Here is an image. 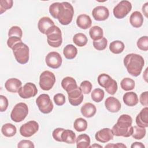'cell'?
I'll list each match as a JSON object with an SVG mask.
<instances>
[{
  "label": "cell",
  "mask_w": 148,
  "mask_h": 148,
  "mask_svg": "<svg viewBox=\"0 0 148 148\" xmlns=\"http://www.w3.org/2000/svg\"><path fill=\"white\" fill-rule=\"evenodd\" d=\"M49 12L54 18L64 25L70 24L74 14L72 5L68 2H54L49 6Z\"/></svg>",
  "instance_id": "6da1fadb"
},
{
  "label": "cell",
  "mask_w": 148,
  "mask_h": 148,
  "mask_svg": "<svg viewBox=\"0 0 148 148\" xmlns=\"http://www.w3.org/2000/svg\"><path fill=\"white\" fill-rule=\"evenodd\" d=\"M132 119L128 114L121 115L117 123L112 127V131L114 135L116 136H123L128 138L131 136L133 132L132 126Z\"/></svg>",
  "instance_id": "7a4b0ae2"
},
{
  "label": "cell",
  "mask_w": 148,
  "mask_h": 148,
  "mask_svg": "<svg viewBox=\"0 0 148 148\" xmlns=\"http://www.w3.org/2000/svg\"><path fill=\"white\" fill-rule=\"evenodd\" d=\"M124 64L128 72L132 76L136 77L140 74L145 61L140 55L130 53L124 57Z\"/></svg>",
  "instance_id": "3957f363"
},
{
  "label": "cell",
  "mask_w": 148,
  "mask_h": 148,
  "mask_svg": "<svg viewBox=\"0 0 148 148\" xmlns=\"http://www.w3.org/2000/svg\"><path fill=\"white\" fill-rule=\"evenodd\" d=\"M12 49L17 62L20 64H25L28 62L29 49L27 45L21 42L14 45Z\"/></svg>",
  "instance_id": "277c9868"
},
{
  "label": "cell",
  "mask_w": 148,
  "mask_h": 148,
  "mask_svg": "<svg viewBox=\"0 0 148 148\" xmlns=\"http://www.w3.org/2000/svg\"><path fill=\"white\" fill-rule=\"evenodd\" d=\"M97 81L99 86L105 88L108 94L114 95L116 92L118 88L117 82L108 74H100L98 77Z\"/></svg>",
  "instance_id": "5b68a950"
},
{
  "label": "cell",
  "mask_w": 148,
  "mask_h": 148,
  "mask_svg": "<svg viewBox=\"0 0 148 148\" xmlns=\"http://www.w3.org/2000/svg\"><path fill=\"white\" fill-rule=\"evenodd\" d=\"M47 43L53 47H60L62 42L61 31L56 25L53 26L47 32Z\"/></svg>",
  "instance_id": "8992f818"
},
{
  "label": "cell",
  "mask_w": 148,
  "mask_h": 148,
  "mask_svg": "<svg viewBox=\"0 0 148 148\" xmlns=\"http://www.w3.org/2000/svg\"><path fill=\"white\" fill-rule=\"evenodd\" d=\"M28 113V108L26 103L19 102L13 108L11 113V119L16 123L22 121L25 119Z\"/></svg>",
  "instance_id": "52a82bcc"
},
{
  "label": "cell",
  "mask_w": 148,
  "mask_h": 148,
  "mask_svg": "<svg viewBox=\"0 0 148 148\" xmlns=\"http://www.w3.org/2000/svg\"><path fill=\"white\" fill-rule=\"evenodd\" d=\"M56 83V76L54 74L49 71H43L39 76V86L45 91L50 90Z\"/></svg>",
  "instance_id": "ba28073f"
},
{
  "label": "cell",
  "mask_w": 148,
  "mask_h": 148,
  "mask_svg": "<svg viewBox=\"0 0 148 148\" xmlns=\"http://www.w3.org/2000/svg\"><path fill=\"white\" fill-rule=\"evenodd\" d=\"M36 103L39 110L44 114L50 113L53 109V103L48 94H42L39 95Z\"/></svg>",
  "instance_id": "9c48e42d"
},
{
  "label": "cell",
  "mask_w": 148,
  "mask_h": 148,
  "mask_svg": "<svg viewBox=\"0 0 148 148\" xmlns=\"http://www.w3.org/2000/svg\"><path fill=\"white\" fill-rule=\"evenodd\" d=\"M131 3L126 0L120 1L113 10L114 16L118 19H121L125 17L131 10Z\"/></svg>",
  "instance_id": "30bf717a"
},
{
  "label": "cell",
  "mask_w": 148,
  "mask_h": 148,
  "mask_svg": "<svg viewBox=\"0 0 148 148\" xmlns=\"http://www.w3.org/2000/svg\"><path fill=\"white\" fill-rule=\"evenodd\" d=\"M39 130L38 123L34 120L28 121L20 128V133L24 137H30L34 135Z\"/></svg>",
  "instance_id": "8fae6325"
},
{
  "label": "cell",
  "mask_w": 148,
  "mask_h": 148,
  "mask_svg": "<svg viewBox=\"0 0 148 148\" xmlns=\"http://www.w3.org/2000/svg\"><path fill=\"white\" fill-rule=\"evenodd\" d=\"M20 97L24 99L30 98L35 97L38 93V89L32 83H27L23 87H21L18 91Z\"/></svg>",
  "instance_id": "7c38bea8"
},
{
  "label": "cell",
  "mask_w": 148,
  "mask_h": 148,
  "mask_svg": "<svg viewBox=\"0 0 148 148\" xmlns=\"http://www.w3.org/2000/svg\"><path fill=\"white\" fill-rule=\"evenodd\" d=\"M46 65L53 69H57L60 67L62 64V57L61 55L56 51L49 53L45 58Z\"/></svg>",
  "instance_id": "4fadbf2b"
},
{
  "label": "cell",
  "mask_w": 148,
  "mask_h": 148,
  "mask_svg": "<svg viewBox=\"0 0 148 148\" xmlns=\"http://www.w3.org/2000/svg\"><path fill=\"white\" fill-rule=\"evenodd\" d=\"M67 93L68 95L69 102L72 105L76 106L81 104L83 102L84 97L80 87H77L76 88Z\"/></svg>",
  "instance_id": "5bb4252c"
},
{
  "label": "cell",
  "mask_w": 148,
  "mask_h": 148,
  "mask_svg": "<svg viewBox=\"0 0 148 148\" xmlns=\"http://www.w3.org/2000/svg\"><path fill=\"white\" fill-rule=\"evenodd\" d=\"M92 15L97 21H104L109 17V11L105 6H98L92 10Z\"/></svg>",
  "instance_id": "9a60e30c"
},
{
  "label": "cell",
  "mask_w": 148,
  "mask_h": 148,
  "mask_svg": "<svg viewBox=\"0 0 148 148\" xmlns=\"http://www.w3.org/2000/svg\"><path fill=\"white\" fill-rule=\"evenodd\" d=\"M113 134L109 128H103L97 131L95 135V139L101 143H106L113 139Z\"/></svg>",
  "instance_id": "2e32d148"
},
{
  "label": "cell",
  "mask_w": 148,
  "mask_h": 148,
  "mask_svg": "<svg viewBox=\"0 0 148 148\" xmlns=\"http://www.w3.org/2000/svg\"><path fill=\"white\" fill-rule=\"evenodd\" d=\"M105 106L106 109L112 113L119 112L121 109V103L114 97H109L105 101Z\"/></svg>",
  "instance_id": "e0dca14e"
},
{
  "label": "cell",
  "mask_w": 148,
  "mask_h": 148,
  "mask_svg": "<svg viewBox=\"0 0 148 148\" xmlns=\"http://www.w3.org/2000/svg\"><path fill=\"white\" fill-rule=\"evenodd\" d=\"M54 25V21L49 17L40 18L38 23V28L39 31L45 35H46L47 31Z\"/></svg>",
  "instance_id": "ac0fdd59"
},
{
  "label": "cell",
  "mask_w": 148,
  "mask_h": 148,
  "mask_svg": "<svg viewBox=\"0 0 148 148\" xmlns=\"http://www.w3.org/2000/svg\"><path fill=\"white\" fill-rule=\"evenodd\" d=\"M22 86L21 82L17 78H10L6 80L5 87L7 91L10 92L16 93L18 91Z\"/></svg>",
  "instance_id": "d6986e66"
},
{
  "label": "cell",
  "mask_w": 148,
  "mask_h": 148,
  "mask_svg": "<svg viewBox=\"0 0 148 148\" xmlns=\"http://www.w3.org/2000/svg\"><path fill=\"white\" fill-rule=\"evenodd\" d=\"M136 123L138 126L142 128L148 127V108L147 106L143 108L136 116Z\"/></svg>",
  "instance_id": "ffe728a7"
},
{
  "label": "cell",
  "mask_w": 148,
  "mask_h": 148,
  "mask_svg": "<svg viewBox=\"0 0 148 148\" xmlns=\"http://www.w3.org/2000/svg\"><path fill=\"white\" fill-rule=\"evenodd\" d=\"M92 21L90 17L86 14H82L77 16L76 24L81 29H86L91 25Z\"/></svg>",
  "instance_id": "44dd1931"
},
{
  "label": "cell",
  "mask_w": 148,
  "mask_h": 148,
  "mask_svg": "<svg viewBox=\"0 0 148 148\" xmlns=\"http://www.w3.org/2000/svg\"><path fill=\"white\" fill-rule=\"evenodd\" d=\"M80 111L84 117L87 118H90L95 115V114L96 113L97 109L94 104L90 102H87L84 103L82 106Z\"/></svg>",
  "instance_id": "7402d4cb"
},
{
  "label": "cell",
  "mask_w": 148,
  "mask_h": 148,
  "mask_svg": "<svg viewBox=\"0 0 148 148\" xmlns=\"http://www.w3.org/2000/svg\"><path fill=\"white\" fill-rule=\"evenodd\" d=\"M61 86L67 92H69L78 87L75 79L70 76L65 77L62 80Z\"/></svg>",
  "instance_id": "603a6c76"
},
{
  "label": "cell",
  "mask_w": 148,
  "mask_h": 148,
  "mask_svg": "<svg viewBox=\"0 0 148 148\" xmlns=\"http://www.w3.org/2000/svg\"><path fill=\"white\" fill-rule=\"evenodd\" d=\"M124 103L128 106H134L138 103L137 94L132 91L125 92L123 97Z\"/></svg>",
  "instance_id": "cb8c5ba5"
},
{
  "label": "cell",
  "mask_w": 148,
  "mask_h": 148,
  "mask_svg": "<svg viewBox=\"0 0 148 148\" xmlns=\"http://www.w3.org/2000/svg\"><path fill=\"white\" fill-rule=\"evenodd\" d=\"M130 22L134 28L140 27L143 23V17L138 11L134 12L130 16Z\"/></svg>",
  "instance_id": "d4e9b609"
},
{
  "label": "cell",
  "mask_w": 148,
  "mask_h": 148,
  "mask_svg": "<svg viewBox=\"0 0 148 148\" xmlns=\"http://www.w3.org/2000/svg\"><path fill=\"white\" fill-rule=\"evenodd\" d=\"M75 142L77 148H88L90 145V138L86 134H81L76 138Z\"/></svg>",
  "instance_id": "484cf974"
},
{
  "label": "cell",
  "mask_w": 148,
  "mask_h": 148,
  "mask_svg": "<svg viewBox=\"0 0 148 148\" xmlns=\"http://www.w3.org/2000/svg\"><path fill=\"white\" fill-rule=\"evenodd\" d=\"M63 54L66 59L72 60L76 57L77 54V49L73 45L69 44L64 48Z\"/></svg>",
  "instance_id": "4316f807"
},
{
  "label": "cell",
  "mask_w": 148,
  "mask_h": 148,
  "mask_svg": "<svg viewBox=\"0 0 148 148\" xmlns=\"http://www.w3.org/2000/svg\"><path fill=\"white\" fill-rule=\"evenodd\" d=\"M1 132L5 136L12 137L16 134L17 129L13 124L11 123H6L2 125Z\"/></svg>",
  "instance_id": "83f0119b"
},
{
  "label": "cell",
  "mask_w": 148,
  "mask_h": 148,
  "mask_svg": "<svg viewBox=\"0 0 148 148\" xmlns=\"http://www.w3.org/2000/svg\"><path fill=\"white\" fill-rule=\"evenodd\" d=\"M62 141L68 143L73 144L76 140V134L75 133L70 130H64L61 135Z\"/></svg>",
  "instance_id": "f1b7e54d"
},
{
  "label": "cell",
  "mask_w": 148,
  "mask_h": 148,
  "mask_svg": "<svg viewBox=\"0 0 148 148\" xmlns=\"http://www.w3.org/2000/svg\"><path fill=\"white\" fill-rule=\"evenodd\" d=\"M89 35L90 38L94 41L98 40L103 37V29L99 26L94 25L90 28L89 30Z\"/></svg>",
  "instance_id": "f546056e"
},
{
  "label": "cell",
  "mask_w": 148,
  "mask_h": 148,
  "mask_svg": "<svg viewBox=\"0 0 148 148\" xmlns=\"http://www.w3.org/2000/svg\"><path fill=\"white\" fill-rule=\"evenodd\" d=\"M124 44L121 40H114L109 45V50L114 54H120L124 49Z\"/></svg>",
  "instance_id": "4dcf8cb0"
},
{
  "label": "cell",
  "mask_w": 148,
  "mask_h": 148,
  "mask_svg": "<svg viewBox=\"0 0 148 148\" xmlns=\"http://www.w3.org/2000/svg\"><path fill=\"white\" fill-rule=\"evenodd\" d=\"M88 42L86 35L83 33L76 34L73 37V42L79 47L84 46Z\"/></svg>",
  "instance_id": "1f68e13d"
},
{
  "label": "cell",
  "mask_w": 148,
  "mask_h": 148,
  "mask_svg": "<svg viewBox=\"0 0 148 148\" xmlns=\"http://www.w3.org/2000/svg\"><path fill=\"white\" fill-rule=\"evenodd\" d=\"M73 128L77 132L84 131L87 128V122L83 118H77L74 121Z\"/></svg>",
  "instance_id": "d6a6232c"
},
{
  "label": "cell",
  "mask_w": 148,
  "mask_h": 148,
  "mask_svg": "<svg viewBox=\"0 0 148 148\" xmlns=\"http://www.w3.org/2000/svg\"><path fill=\"white\" fill-rule=\"evenodd\" d=\"M120 86L121 88L125 91L132 90L135 87V82L131 78L125 77L121 81Z\"/></svg>",
  "instance_id": "836d02e7"
},
{
  "label": "cell",
  "mask_w": 148,
  "mask_h": 148,
  "mask_svg": "<svg viewBox=\"0 0 148 148\" xmlns=\"http://www.w3.org/2000/svg\"><path fill=\"white\" fill-rule=\"evenodd\" d=\"M146 129L145 128H142L139 126L133 127V132L132 134V136L133 138L138 140L143 139L146 135Z\"/></svg>",
  "instance_id": "e575fe53"
},
{
  "label": "cell",
  "mask_w": 148,
  "mask_h": 148,
  "mask_svg": "<svg viewBox=\"0 0 148 148\" xmlns=\"http://www.w3.org/2000/svg\"><path fill=\"white\" fill-rule=\"evenodd\" d=\"M104 91L101 88H95L91 92V97L92 99L95 102H99L102 101L104 98Z\"/></svg>",
  "instance_id": "d590c367"
},
{
  "label": "cell",
  "mask_w": 148,
  "mask_h": 148,
  "mask_svg": "<svg viewBox=\"0 0 148 148\" xmlns=\"http://www.w3.org/2000/svg\"><path fill=\"white\" fill-rule=\"evenodd\" d=\"M108 40L107 39L102 37L101 39L98 40H94L93 42V46L97 50H103L107 46Z\"/></svg>",
  "instance_id": "8d00e7d4"
},
{
  "label": "cell",
  "mask_w": 148,
  "mask_h": 148,
  "mask_svg": "<svg viewBox=\"0 0 148 148\" xmlns=\"http://www.w3.org/2000/svg\"><path fill=\"white\" fill-rule=\"evenodd\" d=\"M138 47L143 51H147L148 50V37L143 36L138 39L136 43Z\"/></svg>",
  "instance_id": "74e56055"
},
{
  "label": "cell",
  "mask_w": 148,
  "mask_h": 148,
  "mask_svg": "<svg viewBox=\"0 0 148 148\" xmlns=\"http://www.w3.org/2000/svg\"><path fill=\"white\" fill-rule=\"evenodd\" d=\"M13 1L12 0H1L0 1V13L2 14L7 10L12 8Z\"/></svg>",
  "instance_id": "f35d334b"
},
{
  "label": "cell",
  "mask_w": 148,
  "mask_h": 148,
  "mask_svg": "<svg viewBox=\"0 0 148 148\" xmlns=\"http://www.w3.org/2000/svg\"><path fill=\"white\" fill-rule=\"evenodd\" d=\"M9 37L10 36H17L21 39L23 36V31L20 27L18 26L12 27L8 32Z\"/></svg>",
  "instance_id": "ab89813d"
},
{
  "label": "cell",
  "mask_w": 148,
  "mask_h": 148,
  "mask_svg": "<svg viewBox=\"0 0 148 148\" xmlns=\"http://www.w3.org/2000/svg\"><path fill=\"white\" fill-rule=\"evenodd\" d=\"M92 84L90 81L84 80L82 82L80 85V88L82 92L85 94H89L92 90Z\"/></svg>",
  "instance_id": "60d3db41"
},
{
  "label": "cell",
  "mask_w": 148,
  "mask_h": 148,
  "mask_svg": "<svg viewBox=\"0 0 148 148\" xmlns=\"http://www.w3.org/2000/svg\"><path fill=\"white\" fill-rule=\"evenodd\" d=\"M53 99H54V103L57 106H62L65 102V97L64 95L61 93L56 94L54 96Z\"/></svg>",
  "instance_id": "b9f144b4"
},
{
  "label": "cell",
  "mask_w": 148,
  "mask_h": 148,
  "mask_svg": "<svg viewBox=\"0 0 148 148\" xmlns=\"http://www.w3.org/2000/svg\"><path fill=\"white\" fill-rule=\"evenodd\" d=\"M65 129L62 128H57L53 131L52 135L53 138L58 142H62L61 139V135Z\"/></svg>",
  "instance_id": "7bdbcfd3"
},
{
  "label": "cell",
  "mask_w": 148,
  "mask_h": 148,
  "mask_svg": "<svg viewBox=\"0 0 148 148\" xmlns=\"http://www.w3.org/2000/svg\"><path fill=\"white\" fill-rule=\"evenodd\" d=\"M9 102L7 98L4 95H0V111L1 112H5L8 106Z\"/></svg>",
  "instance_id": "ee69618b"
},
{
  "label": "cell",
  "mask_w": 148,
  "mask_h": 148,
  "mask_svg": "<svg viewBox=\"0 0 148 148\" xmlns=\"http://www.w3.org/2000/svg\"><path fill=\"white\" fill-rule=\"evenodd\" d=\"M21 42H22L21 38L17 36H10L9 37L7 40V45L8 47L12 49L14 45Z\"/></svg>",
  "instance_id": "f6af8a7d"
},
{
  "label": "cell",
  "mask_w": 148,
  "mask_h": 148,
  "mask_svg": "<svg viewBox=\"0 0 148 148\" xmlns=\"http://www.w3.org/2000/svg\"><path fill=\"white\" fill-rule=\"evenodd\" d=\"M18 148H34L35 147L34 143L29 140H22L20 141L17 145Z\"/></svg>",
  "instance_id": "bcb514c9"
},
{
  "label": "cell",
  "mask_w": 148,
  "mask_h": 148,
  "mask_svg": "<svg viewBox=\"0 0 148 148\" xmlns=\"http://www.w3.org/2000/svg\"><path fill=\"white\" fill-rule=\"evenodd\" d=\"M148 92L147 91H145L143 92H142L140 95V98H139V101L140 102V103L145 106H148Z\"/></svg>",
  "instance_id": "7dc6e473"
},
{
  "label": "cell",
  "mask_w": 148,
  "mask_h": 148,
  "mask_svg": "<svg viewBox=\"0 0 148 148\" xmlns=\"http://www.w3.org/2000/svg\"><path fill=\"white\" fill-rule=\"evenodd\" d=\"M127 147V146L121 143H117V144H108L105 146V147Z\"/></svg>",
  "instance_id": "c3c4849f"
},
{
  "label": "cell",
  "mask_w": 148,
  "mask_h": 148,
  "mask_svg": "<svg viewBox=\"0 0 148 148\" xmlns=\"http://www.w3.org/2000/svg\"><path fill=\"white\" fill-rule=\"evenodd\" d=\"M131 148H135V147H137V148H145V145L142 143L141 142H134L131 146Z\"/></svg>",
  "instance_id": "681fc988"
},
{
  "label": "cell",
  "mask_w": 148,
  "mask_h": 148,
  "mask_svg": "<svg viewBox=\"0 0 148 148\" xmlns=\"http://www.w3.org/2000/svg\"><path fill=\"white\" fill-rule=\"evenodd\" d=\"M147 6H148V2H146L142 6V12L146 17H148V11H147Z\"/></svg>",
  "instance_id": "f907efd6"
},
{
  "label": "cell",
  "mask_w": 148,
  "mask_h": 148,
  "mask_svg": "<svg viewBox=\"0 0 148 148\" xmlns=\"http://www.w3.org/2000/svg\"><path fill=\"white\" fill-rule=\"evenodd\" d=\"M89 147H102V146L99 145H97V144H94L92 146H90Z\"/></svg>",
  "instance_id": "816d5d0a"
}]
</instances>
